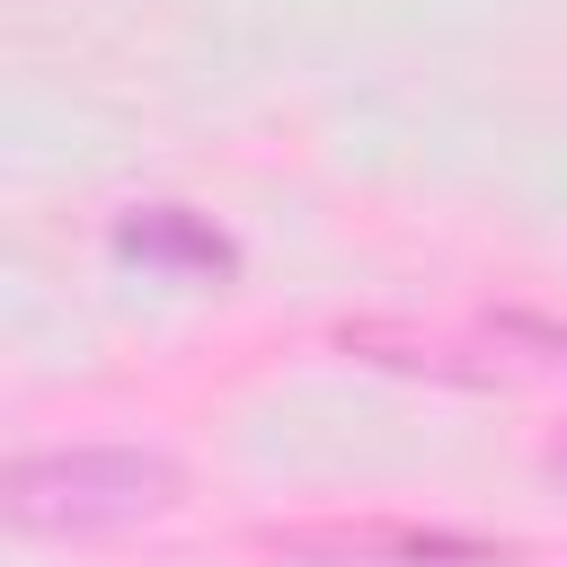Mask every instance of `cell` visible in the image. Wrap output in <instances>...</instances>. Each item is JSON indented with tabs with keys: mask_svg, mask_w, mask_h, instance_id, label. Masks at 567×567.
<instances>
[{
	"mask_svg": "<svg viewBox=\"0 0 567 567\" xmlns=\"http://www.w3.org/2000/svg\"><path fill=\"white\" fill-rule=\"evenodd\" d=\"M159 505H177V461L124 452V443L27 452L9 470V523L18 532H106V523H133Z\"/></svg>",
	"mask_w": 567,
	"mask_h": 567,
	"instance_id": "1",
	"label": "cell"
},
{
	"mask_svg": "<svg viewBox=\"0 0 567 567\" xmlns=\"http://www.w3.org/2000/svg\"><path fill=\"white\" fill-rule=\"evenodd\" d=\"M115 239H124L133 257H168V266H195V275H230V239L204 230V221H186V213H142V221H124Z\"/></svg>",
	"mask_w": 567,
	"mask_h": 567,
	"instance_id": "2",
	"label": "cell"
},
{
	"mask_svg": "<svg viewBox=\"0 0 567 567\" xmlns=\"http://www.w3.org/2000/svg\"><path fill=\"white\" fill-rule=\"evenodd\" d=\"M496 328H505V337H523V346H549V354H567V328H540V319H523V310H505Z\"/></svg>",
	"mask_w": 567,
	"mask_h": 567,
	"instance_id": "3",
	"label": "cell"
}]
</instances>
